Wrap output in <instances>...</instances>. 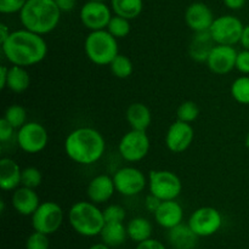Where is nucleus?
I'll use <instances>...</instances> for the list:
<instances>
[{"instance_id":"1","label":"nucleus","mask_w":249,"mask_h":249,"mask_svg":"<svg viewBox=\"0 0 249 249\" xmlns=\"http://www.w3.org/2000/svg\"><path fill=\"white\" fill-rule=\"evenodd\" d=\"M1 50L6 60L14 66L31 67L46 57L48 44L43 36L23 28L11 32L1 44Z\"/></svg>"},{"instance_id":"2","label":"nucleus","mask_w":249,"mask_h":249,"mask_svg":"<svg viewBox=\"0 0 249 249\" xmlns=\"http://www.w3.org/2000/svg\"><path fill=\"white\" fill-rule=\"evenodd\" d=\"M65 151L71 160L82 165H90L101 160L106 151V141L97 129L80 126L67 135Z\"/></svg>"},{"instance_id":"3","label":"nucleus","mask_w":249,"mask_h":249,"mask_svg":"<svg viewBox=\"0 0 249 249\" xmlns=\"http://www.w3.org/2000/svg\"><path fill=\"white\" fill-rule=\"evenodd\" d=\"M61 14L55 0H27L19 11V21L23 28L45 36L57 28Z\"/></svg>"},{"instance_id":"4","label":"nucleus","mask_w":249,"mask_h":249,"mask_svg":"<svg viewBox=\"0 0 249 249\" xmlns=\"http://www.w3.org/2000/svg\"><path fill=\"white\" fill-rule=\"evenodd\" d=\"M68 221L73 230L84 237H94L101 233L105 221L104 212L97 204L88 201H79L71 207Z\"/></svg>"},{"instance_id":"5","label":"nucleus","mask_w":249,"mask_h":249,"mask_svg":"<svg viewBox=\"0 0 249 249\" xmlns=\"http://www.w3.org/2000/svg\"><path fill=\"white\" fill-rule=\"evenodd\" d=\"M84 51L94 65L109 66L119 53L118 39L114 38L107 29L92 31L85 38Z\"/></svg>"},{"instance_id":"6","label":"nucleus","mask_w":249,"mask_h":249,"mask_svg":"<svg viewBox=\"0 0 249 249\" xmlns=\"http://www.w3.org/2000/svg\"><path fill=\"white\" fill-rule=\"evenodd\" d=\"M150 194L160 201L177 199L182 191V182L175 173L170 170H151L148 174Z\"/></svg>"},{"instance_id":"7","label":"nucleus","mask_w":249,"mask_h":249,"mask_svg":"<svg viewBox=\"0 0 249 249\" xmlns=\"http://www.w3.org/2000/svg\"><path fill=\"white\" fill-rule=\"evenodd\" d=\"M63 209L53 201L41 202L32 215V226L34 231H39L45 235H53L62 226Z\"/></svg>"},{"instance_id":"8","label":"nucleus","mask_w":249,"mask_h":249,"mask_svg":"<svg viewBox=\"0 0 249 249\" xmlns=\"http://www.w3.org/2000/svg\"><path fill=\"white\" fill-rule=\"evenodd\" d=\"M243 26L242 21L233 15H224L214 19L209 33L215 44L220 45H236L241 41Z\"/></svg>"},{"instance_id":"9","label":"nucleus","mask_w":249,"mask_h":249,"mask_svg":"<svg viewBox=\"0 0 249 249\" xmlns=\"http://www.w3.org/2000/svg\"><path fill=\"white\" fill-rule=\"evenodd\" d=\"M150 138L146 131L131 129L124 134L118 145V151L124 160L136 163L142 160L150 151Z\"/></svg>"},{"instance_id":"10","label":"nucleus","mask_w":249,"mask_h":249,"mask_svg":"<svg viewBox=\"0 0 249 249\" xmlns=\"http://www.w3.org/2000/svg\"><path fill=\"white\" fill-rule=\"evenodd\" d=\"M189 226L198 237H209L223 226V216L214 207H201L191 214Z\"/></svg>"},{"instance_id":"11","label":"nucleus","mask_w":249,"mask_h":249,"mask_svg":"<svg viewBox=\"0 0 249 249\" xmlns=\"http://www.w3.org/2000/svg\"><path fill=\"white\" fill-rule=\"evenodd\" d=\"M17 143L26 153L41 152L49 143L48 130L36 122H27L17 131Z\"/></svg>"},{"instance_id":"12","label":"nucleus","mask_w":249,"mask_h":249,"mask_svg":"<svg viewBox=\"0 0 249 249\" xmlns=\"http://www.w3.org/2000/svg\"><path fill=\"white\" fill-rule=\"evenodd\" d=\"M118 194L125 197H133L145 190L148 184L146 175L135 167H124L117 170L113 177Z\"/></svg>"},{"instance_id":"13","label":"nucleus","mask_w":249,"mask_h":249,"mask_svg":"<svg viewBox=\"0 0 249 249\" xmlns=\"http://www.w3.org/2000/svg\"><path fill=\"white\" fill-rule=\"evenodd\" d=\"M80 21L89 31L106 29L112 18V9L106 2L88 0L80 9Z\"/></svg>"},{"instance_id":"14","label":"nucleus","mask_w":249,"mask_h":249,"mask_svg":"<svg viewBox=\"0 0 249 249\" xmlns=\"http://www.w3.org/2000/svg\"><path fill=\"white\" fill-rule=\"evenodd\" d=\"M195 139V130L191 123L177 121L168 128L165 134V146L173 153L185 152Z\"/></svg>"},{"instance_id":"15","label":"nucleus","mask_w":249,"mask_h":249,"mask_svg":"<svg viewBox=\"0 0 249 249\" xmlns=\"http://www.w3.org/2000/svg\"><path fill=\"white\" fill-rule=\"evenodd\" d=\"M237 50L231 45L216 44L207 58V66L216 75H225L236 68Z\"/></svg>"},{"instance_id":"16","label":"nucleus","mask_w":249,"mask_h":249,"mask_svg":"<svg viewBox=\"0 0 249 249\" xmlns=\"http://www.w3.org/2000/svg\"><path fill=\"white\" fill-rule=\"evenodd\" d=\"M214 19L215 18L211 7L201 1L192 2L185 11V22L195 33L209 32Z\"/></svg>"},{"instance_id":"17","label":"nucleus","mask_w":249,"mask_h":249,"mask_svg":"<svg viewBox=\"0 0 249 249\" xmlns=\"http://www.w3.org/2000/svg\"><path fill=\"white\" fill-rule=\"evenodd\" d=\"M116 185H114L113 178L106 174L97 175L92 178L87 187V195L90 202L95 204L106 203L112 198L116 192Z\"/></svg>"},{"instance_id":"18","label":"nucleus","mask_w":249,"mask_h":249,"mask_svg":"<svg viewBox=\"0 0 249 249\" xmlns=\"http://www.w3.org/2000/svg\"><path fill=\"white\" fill-rule=\"evenodd\" d=\"M12 207L18 214L24 216L33 215L34 212L40 206V198L36 192V189L31 187L19 186L12 194Z\"/></svg>"},{"instance_id":"19","label":"nucleus","mask_w":249,"mask_h":249,"mask_svg":"<svg viewBox=\"0 0 249 249\" xmlns=\"http://www.w3.org/2000/svg\"><path fill=\"white\" fill-rule=\"evenodd\" d=\"M153 214L158 225L167 230L181 224L184 219V209L177 199L162 201L160 206Z\"/></svg>"},{"instance_id":"20","label":"nucleus","mask_w":249,"mask_h":249,"mask_svg":"<svg viewBox=\"0 0 249 249\" xmlns=\"http://www.w3.org/2000/svg\"><path fill=\"white\" fill-rule=\"evenodd\" d=\"M22 184V169L11 158L0 160V187L4 191H15Z\"/></svg>"},{"instance_id":"21","label":"nucleus","mask_w":249,"mask_h":249,"mask_svg":"<svg viewBox=\"0 0 249 249\" xmlns=\"http://www.w3.org/2000/svg\"><path fill=\"white\" fill-rule=\"evenodd\" d=\"M198 236L192 231L189 224H179L168 230V241L175 249H191L196 246Z\"/></svg>"},{"instance_id":"22","label":"nucleus","mask_w":249,"mask_h":249,"mask_svg":"<svg viewBox=\"0 0 249 249\" xmlns=\"http://www.w3.org/2000/svg\"><path fill=\"white\" fill-rule=\"evenodd\" d=\"M215 45V41L213 40L209 32L195 33L194 38L190 43V56L192 60L197 61V62H207L209 53Z\"/></svg>"},{"instance_id":"23","label":"nucleus","mask_w":249,"mask_h":249,"mask_svg":"<svg viewBox=\"0 0 249 249\" xmlns=\"http://www.w3.org/2000/svg\"><path fill=\"white\" fill-rule=\"evenodd\" d=\"M126 121L131 129L146 131L152 122V114L150 108L142 102H134L126 108Z\"/></svg>"},{"instance_id":"24","label":"nucleus","mask_w":249,"mask_h":249,"mask_svg":"<svg viewBox=\"0 0 249 249\" xmlns=\"http://www.w3.org/2000/svg\"><path fill=\"white\" fill-rule=\"evenodd\" d=\"M100 236L108 247H119L128 238V231L124 223H106Z\"/></svg>"},{"instance_id":"25","label":"nucleus","mask_w":249,"mask_h":249,"mask_svg":"<svg viewBox=\"0 0 249 249\" xmlns=\"http://www.w3.org/2000/svg\"><path fill=\"white\" fill-rule=\"evenodd\" d=\"M31 85V75L27 72L26 67L14 66L9 67V77H7L6 88L12 92L21 94L24 92Z\"/></svg>"},{"instance_id":"26","label":"nucleus","mask_w":249,"mask_h":249,"mask_svg":"<svg viewBox=\"0 0 249 249\" xmlns=\"http://www.w3.org/2000/svg\"><path fill=\"white\" fill-rule=\"evenodd\" d=\"M126 231H128V237L131 241L140 243L151 238L153 228L150 220L142 218V216H136L129 221L128 225H126Z\"/></svg>"},{"instance_id":"27","label":"nucleus","mask_w":249,"mask_h":249,"mask_svg":"<svg viewBox=\"0 0 249 249\" xmlns=\"http://www.w3.org/2000/svg\"><path fill=\"white\" fill-rule=\"evenodd\" d=\"M111 9L114 15L126 19H135L143 10V0H111Z\"/></svg>"},{"instance_id":"28","label":"nucleus","mask_w":249,"mask_h":249,"mask_svg":"<svg viewBox=\"0 0 249 249\" xmlns=\"http://www.w3.org/2000/svg\"><path fill=\"white\" fill-rule=\"evenodd\" d=\"M109 68H111L112 74L118 79H126L134 72V65L131 60L128 56L122 55V53H118L113 58V61L109 63Z\"/></svg>"},{"instance_id":"29","label":"nucleus","mask_w":249,"mask_h":249,"mask_svg":"<svg viewBox=\"0 0 249 249\" xmlns=\"http://www.w3.org/2000/svg\"><path fill=\"white\" fill-rule=\"evenodd\" d=\"M231 96L241 105H249V75H242L231 84Z\"/></svg>"},{"instance_id":"30","label":"nucleus","mask_w":249,"mask_h":249,"mask_svg":"<svg viewBox=\"0 0 249 249\" xmlns=\"http://www.w3.org/2000/svg\"><path fill=\"white\" fill-rule=\"evenodd\" d=\"M106 29L114 36V38H125V36H129V33H130V21L124 18V17L118 16V15H114V16H112L111 21H109Z\"/></svg>"},{"instance_id":"31","label":"nucleus","mask_w":249,"mask_h":249,"mask_svg":"<svg viewBox=\"0 0 249 249\" xmlns=\"http://www.w3.org/2000/svg\"><path fill=\"white\" fill-rule=\"evenodd\" d=\"M4 118L15 129H19L27 123V111L24 107L19 106V105H11L5 111Z\"/></svg>"},{"instance_id":"32","label":"nucleus","mask_w":249,"mask_h":249,"mask_svg":"<svg viewBox=\"0 0 249 249\" xmlns=\"http://www.w3.org/2000/svg\"><path fill=\"white\" fill-rule=\"evenodd\" d=\"M199 116V108L195 101H184L177 109L178 121L192 123Z\"/></svg>"},{"instance_id":"33","label":"nucleus","mask_w":249,"mask_h":249,"mask_svg":"<svg viewBox=\"0 0 249 249\" xmlns=\"http://www.w3.org/2000/svg\"><path fill=\"white\" fill-rule=\"evenodd\" d=\"M43 175L41 172L36 167H27L22 169V186L36 189L40 186Z\"/></svg>"},{"instance_id":"34","label":"nucleus","mask_w":249,"mask_h":249,"mask_svg":"<svg viewBox=\"0 0 249 249\" xmlns=\"http://www.w3.org/2000/svg\"><path fill=\"white\" fill-rule=\"evenodd\" d=\"M102 212L106 223H124L126 218L125 209L119 204H111Z\"/></svg>"},{"instance_id":"35","label":"nucleus","mask_w":249,"mask_h":249,"mask_svg":"<svg viewBox=\"0 0 249 249\" xmlns=\"http://www.w3.org/2000/svg\"><path fill=\"white\" fill-rule=\"evenodd\" d=\"M50 248V240L49 235H45L39 231H34L28 236L26 241V249H49Z\"/></svg>"},{"instance_id":"36","label":"nucleus","mask_w":249,"mask_h":249,"mask_svg":"<svg viewBox=\"0 0 249 249\" xmlns=\"http://www.w3.org/2000/svg\"><path fill=\"white\" fill-rule=\"evenodd\" d=\"M27 0H0V12L4 15H11L19 12L26 5Z\"/></svg>"},{"instance_id":"37","label":"nucleus","mask_w":249,"mask_h":249,"mask_svg":"<svg viewBox=\"0 0 249 249\" xmlns=\"http://www.w3.org/2000/svg\"><path fill=\"white\" fill-rule=\"evenodd\" d=\"M236 70L242 74H249V50L243 49L242 51L237 53L236 58Z\"/></svg>"},{"instance_id":"38","label":"nucleus","mask_w":249,"mask_h":249,"mask_svg":"<svg viewBox=\"0 0 249 249\" xmlns=\"http://www.w3.org/2000/svg\"><path fill=\"white\" fill-rule=\"evenodd\" d=\"M15 128L5 118L0 119V141L6 142L14 135Z\"/></svg>"},{"instance_id":"39","label":"nucleus","mask_w":249,"mask_h":249,"mask_svg":"<svg viewBox=\"0 0 249 249\" xmlns=\"http://www.w3.org/2000/svg\"><path fill=\"white\" fill-rule=\"evenodd\" d=\"M136 249H167L160 241L155 240V238H148L143 242L138 243Z\"/></svg>"},{"instance_id":"40","label":"nucleus","mask_w":249,"mask_h":249,"mask_svg":"<svg viewBox=\"0 0 249 249\" xmlns=\"http://www.w3.org/2000/svg\"><path fill=\"white\" fill-rule=\"evenodd\" d=\"M160 203H162V201H160L158 197L153 196V195L150 194L147 197H146L145 207L148 212H151V213H155V212L158 209V207L160 206Z\"/></svg>"},{"instance_id":"41","label":"nucleus","mask_w":249,"mask_h":249,"mask_svg":"<svg viewBox=\"0 0 249 249\" xmlns=\"http://www.w3.org/2000/svg\"><path fill=\"white\" fill-rule=\"evenodd\" d=\"M55 2L62 12L72 11L77 5V0H55Z\"/></svg>"},{"instance_id":"42","label":"nucleus","mask_w":249,"mask_h":249,"mask_svg":"<svg viewBox=\"0 0 249 249\" xmlns=\"http://www.w3.org/2000/svg\"><path fill=\"white\" fill-rule=\"evenodd\" d=\"M224 4L230 10H241L246 5V0H224Z\"/></svg>"},{"instance_id":"43","label":"nucleus","mask_w":249,"mask_h":249,"mask_svg":"<svg viewBox=\"0 0 249 249\" xmlns=\"http://www.w3.org/2000/svg\"><path fill=\"white\" fill-rule=\"evenodd\" d=\"M7 77H9V67L1 66L0 67V89L4 90L7 85Z\"/></svg>"},{"instance_id":"44","label":"nucleus","mask_w":249,"mask_h":249,"mask_svg":"<svg viewBox=\"0 0 249 249\" xmlns=\"http://www.w3.org/2000/svg\"><path fill=\"white\" fill-rule=\"evenodd\" d=\"M240 44L243 46V49H246V50H249V24L245 26L242 36H241Z\"/></svg>"},{"instance_id":"45","label":"nucleus","mask_w":249,"mask_h":249,"mask_svg":"<svg viewBox=\"0 0 249 249\" xmlns=\"http://www.w3.org/2000/svg\"><path fill=\"white\" fill-rule=\"evenodd\" d=\"M10 34H11V31H10L9 27L5 23H0V44L4 43L9 38Z\"/></svg>"},{"instance_id":"46","label":"nucleus","mask_w":249,"mask_h":249,"mask_svg":"<svg viewBox=\"0 0 249 249\" xmlns=\"http://www.w3.org/2000/svg\"><path fill=\"white\" fill-rule=\"evenodd\" d=\"M89 249H111V247H108V246L105 245V243L102 242V243H96V245H92Z\"/></svg>"},{"instance_id":"47","label":"nucleus","mask_w":249,"mask_h":249,"mask_svg":"<svg viewBox=\"0 0 249 249\" xmlns=\"http://www.w3.org/2000/svg\"><path fill=\"white\" fill-rule=\"evenodd\" d=\"M245 142H246V147H247L248 150H249V131H248L247 136H246V141H245Z\"/></svg>"},{"instance_id":"48","label":"nucleus","mask_w":249,"mask_h":249,"mask_svg":"<svg viewBox=\"0 0 249 249\" xmlns=\"http://www.w3.org/2000/svg\"><path fill=\"white\" fill-rule=\"evenodd\" d=\"M92 1H102V2H105V1H106V0H92Z\"/></svg>"},{"instance_id":"49","label":"nucleus","mask_w":249,"mask_h":249,"mask_svg":"<svg viewBox=\"0 0 249 249\" xmlns=\"http://www.w3.org/2000/svg\"><path fill=\"white\" fill-rule=\"evenodd\" d=\"M191 249H195V248H191Z\"/></svg>"}]
</instances>
